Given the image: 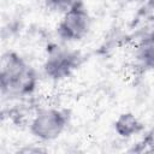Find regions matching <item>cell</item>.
Listing matches in <instances>:
<instances>
[{"mask_svg": "<svg viewBox=\"0 0 154 154\" xmlns=\"http://www.w3.org/2000/svg\"><path fill=\"white\" fill-rule=\"evenodd\" d=\"M37 85V73L18 53L0 57V91L10 96H25Z\"/></svg>", "mask_w": 154, "mask_h": 154, "instance_id": "obj_1", "label": "cell"}, {"mask_svg": "<svg viewBox=\"0 0 154 154\" xmlns=\"http://www.w3.org/2000/svg\"><path fill=\"white\" fill-rule=\"evenodd\" d=\"M91 19L83 1L77 2L67 11L58 24L57 32L63 41L72 42L82 40L90 29Z\"/></svg>", "mask_w": 154, "mask_h": 154, "instance_id": "obj_2", "label": "cell"}, {"mask_svg": "<svg viewBox=\"0 0 154 154\" xmlns=\"http://www.w3.org/2000/svg\"><path fill=\"white\" fill-rule=\"evenodd\" d=\"M70 120V112L66 109L48 108L40 111L30 124L31 134L43 141L55 140L65 130Z\"/></svg>", "mask_w": 154, "mask_h": 154, "instance_id": "obj_3", "label": "cell"}, {"mask_svg": "<svg viewBox=\"0 0 154 154\" xmlns=\"http://www.w3.org/2000/svg\"><path fill=\"white\" fill-rule=\"evenodd\" d=\"M83 61V57L77 51L53 46L48 49V55L43 65L45 73L54 81L64 79L72 75Z\"/></svg>", "mask_w": 154, "mask_h": 154, "instance_id": "obj_4", "label": "cell"}, {"mask_svg": "<svg viewBox=\"0 0 154 154\" xmlns=\"http://www.w3.org/2000/svg\"><path fill=\"white\" fill-rule=\"evenodd\" d=\"M144 129L143 124L140 122V119L131 112L122 113L116 123H114V130L120 137L129 138L134 135L140 134Z\"/></svg>", "mask_w": 154, "mask_h": 154, "instance_id": "obj_5", "label": "cell"}, {"mask_svg": "<svg viewBox=\"0 0 154 154\" xmlns=\"http://www.w3.org/2000/svg\"><path fill=\"white\" fill-rule=\"evenodd\" d=\"M79 1H83V0H46V4L51 10L65 12Z\"/></svg>", "mask_w": 154, "mask_h": 154, "instance_id": "obj_6", "label": "cell"}, {"mask_svg": "<svg viewBox=\"0 0 154 154\" xmlns=\"http://www.w3.org/2000/svg\"><path fill=\"white\" fill-rule=\"evenodd\" d=\"M140 49H141L140 58L142 60H144V63H147L148 66H152V64H153V41H152V36H149L148 40L143 42V45Z\"/></svg>", "mask_w": 154, "mask_h": 154, "instance_id": "obj_7", "label": "cell"}]
</instances>
